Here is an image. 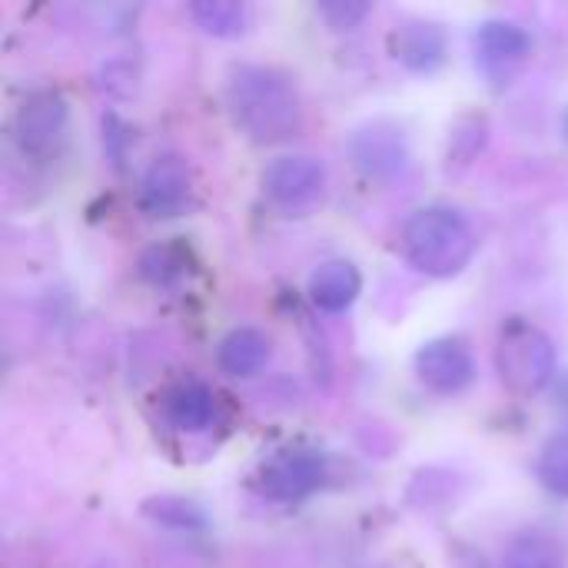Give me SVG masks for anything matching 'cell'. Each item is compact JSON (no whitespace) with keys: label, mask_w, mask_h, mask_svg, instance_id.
Instances as JSON below:
<instances>
[{"label":"cell","mask_w":568,"mask_h":568,"mask_svg":"<svg viewBox=\"0 0 568 568\" xmlns=\"http://www.w3.org/2000/svg\"><path fill=\"white\" fill-rule=\"evenodd\" d=\"M263 193L286 213H310L326 193V166L310 153H283L266 163Z\"/></svg>","instance_id":"4"},{"label":"cell","mask_w":568,"mask_h":568,"mask_svg":"<svg viewBox=\"0 0 568 568\" xmlns=\"http://www.w3.org/2000/svg\"><path fill=\"white\" fill-rule=\"evenodd\" d=\"M196 27L210 37H240L246 30V7L236 0H200L190 7Z\"/></svg>","instance_id":"17"},{"label":"cell","mask_w":568,"mask_h":568,"mask_svg":"<svg viewBox=\"0 0 568 568\" xmlns=\"http://www.w3.org/2000/svg\"><path fill=\"white\" fill-rule=\"evenodd\" d=\"M536 476L552 496L568 499V433H556L542 446L539 463H536Z\"/></svg>","instance_id":"18"},{"label":"cell","mask_w":568,"mask_h":568,"mask_svg":"<svg viewBox=\"0 0 568 568\" xmlns=\"http://www.w3.org/2000/svg\"><path fill=\"white\" fill-rule=\"evenodd\" d=\"M496 373L503 386L516 396L542 393L556 376V343L536 323L516 316L499 329Z\"/></svg>","instance_id":"3"},{"label":"cell","mask_w":568,"mask_h":568,"mask_svg":"<svg viewBox=\"0 0 568 568\" xmlns=\"http://www.w3.org/2000/svg\"><path fill=\"white\" fill-rule=\"evenodd\" d=\"M67 133V100L53 90L30 93L13 116V140L23 156L50 160Z\"/></svg>","instance_id":"5"},{"label":"cell","mask_w":568,"mask_h":568,"mask_svg":"<svg viewBox=\"0 0 568 568\" xmlns=\"http://www.w3.org/2000/svg\"><path fill=\"white\" fill-rule=\"evenodd\" d=\"M562 133H566V140H568V110H566V116H562Z\"/></svg>","instance_id":"21"},{"label":"cell","mask_w":568,"mask_h":568,"mask_svg":"<svg viewBox=\"0 0 568 568\" xmlns=\"http://www.w3.org/2000/svg\"><path fill=\"white\" fill-rule=\"evenodd\" d=\"M506 568H568L566 549L559 539L539 529L519 532L506 549Z\"/></svg>","instance_id":"15"},{"label":"cell","mask_w":568,"mask_h":568,"mask_svg":"<svg viewBox=\"0 0 568 568\" xmlns=\"http://www.w3.org/2000/svg\"><path fill=\"white\" fill-rule=\"evenodd\" d=\"M166 416L180 433H203L210 429L213 416H216V399L213 389L203 383H180L170 396H166Z\"/></svg>","instance_id":"14"},{"label":"cell","mask_w":568,"mask_h":568,"mask_svg":"<svg viewBox=\"0 0 568 568\" xmlns=\"http://www.w3.org/2000/svg\"><path fill=\"white\" fill-rule=\"evenodd\" d=\"M389 53L413 73H433L446 63V30L429 20H409L389 33Z\"/></svg>","instance_id":"11"},{"label":"cell","mask_w":568,"mask_h":568,"mask_svg":"<svg viewBox=\"0 0 568 568\" xmlns=\"http://www.w3.org/2000/svg\"><path fill=\"white\" fill-rule=\"evenodd\" d=\"M363 293V276L349 260H326L310 273V300L323 313H346Z\"/></svg>","instance_id":"12"},{"label":"cell","mask_w":568,"mask_h":568,"mask_svg":"<svg viewBox=\"0 0 568 568\" xmlns=\"http://www.w3.org/2000/svg\"><path fill=\"white\" fill-rule=\"evenodd\" d=\"M186 253L173 243H156L150 250L140 253V263H136V273L140 280H146L150 286L156 290H166V286H176L183 276H186Z\"/></svg>","instance_id":"16"},{"label":"cell","mask_w":568,"mask_h":568,"mask_svg":"<svg viewBox=\"0 0 568 568\" xmlns=\"http://www.w3.org/2000/svg\"><path fill=\"white\" fill-rule=\"evenodd\" d=\"M143 513L153 516V519L163 523V526H173V529H200V526H203L200 509H196L193 503H186V499H170V496L150 499V503L143 506Z\"/></svg>","instance_id":"19"},{"label":"cell","mask_w":568,"mask_h":568,"mask_svg":"<svg viewBox=\"0 0 568 568\" xmlns=\"http://www.w3.org/2000/svg\"><path fill=\"white\" fill-rule=\"evenodd\" d=\"M190 196H193L190 166L176 153H163L146 166V173L140 180V206L150 216H156V220L180 216L190 206Z\"/></svg>","instance_id":"9"},{"label":"cell","mask_w":568,"mask_h":568,"mask_svg":"<svg viewBox=\"0 0 568 568\" xmlns=\"http://www.w3.org/2000/svg\"><path fill=\"white\" fill-rule=\"evenodd\" d=\"M349 156L373 180H393L409 166L406 136L393 123H369L356 130L349 140Z\"/></svg>","instance_id":"10"},{"label":"cell","mask_w":568,"mask_h":568,"mask_svg":"<svg viewBox=\"0 0 568 568\" xmlns=\"http://www.w3.org/2000/svg\"><path fill=\"white\" fill-rule=\"evenodd\" d=\"M320 17L326 20L329 30H356L369 17V3H363V0H329V3H320Z\"/></svg>","instance_id":"20"},{"label":"cell","mask_w":568,"mask_h":568,"mask_svg":"<svg viewBox=\"0 0 568 568\" xmlns=\"http://www.w3.org/2000/svg\"><path fill=\"white\" fill-rule=\"evenodd\" d=\"M413 366H416V379L436 396H459L476 383L473 349L456 336H439L419 346Z\"/></svg>","instance_id":"6"},{"label":"cell","mask_w":568,"mask_h":568,"mask_svg":"<svg viewBox=\"0 0 568 568\" xmlns=\"http://www.w3.org/2000/svg\"><path fill=\"white\" fill-rule=\"evenodd\" d=\"M476 233L453 206H423L403 226V256L433 280L459 276L476 256Z\"/></svg>","instance_id":"2"},{"label":"cell","mask_w":568,"mask_h":568,"mask_svg":"<svg viewBox=\"0 0 568 568\" xmlns=\"http://www.w3.org/2000/svg\"><path fill=\"white\" fill-rule=\"evenodd\" d=\"M532 53V37L526 27L513 20H486L476 30V63L486 77L506 80L519 73V67Z\"/></svg>","instance_id":"8"},{"label":"cell","mask_w":568,"mask_h":568,"mask_svg":"<svg viewBox=\"0 0 568 568\" xmlns=\"http://www.w3.org/2000/svg\"><path fill=\"white\" fill-rule=\"evenodd\" d=\"M326 483V459L316 449H283L260 473V489L286 506L310 499Z\"/></svg>","instance_id":"7"},{"label":"cell","mask_w":568,"mask_h":568,"mask_svg":"<svg viewBox=\"0 0 568 568\" xmlns=\"http://www.w3.org/2000/svg\"><path fill=\"white\" fill-rule=\"evenodd\" d=\"M226 103L253 143H280L303 123L300 90L290 73L263 63H240L226 80Z\"/></svg>","instance_id":"1"},{"label":"cell","mask_w":568,"mask_h":568,"mask_svg":"<svg viewBox=\"0 0 568 568\" xmlns=\"http://www.w3.org/2000/svg\"><path fill=\"white\" fill-rule=\"evenodd\" d=\"M273 356V343L263 329H253V326H240V329H230L223 339H220V349H216V363L226 376L233 379H250L256 373L266 369Z\"/></svg>","instance_id":"13"}]
</instances>
